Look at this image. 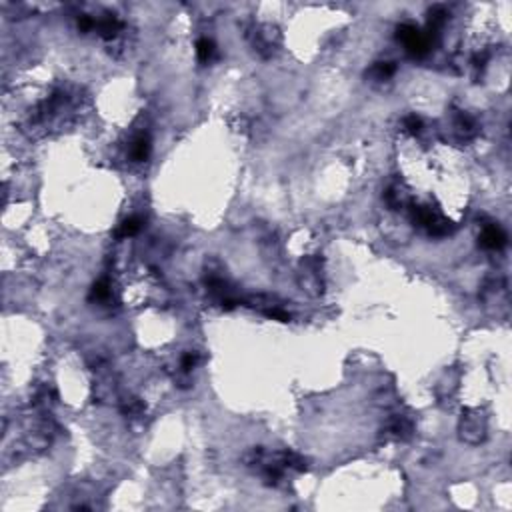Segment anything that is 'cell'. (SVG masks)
<instances>
[{
	"mask_svg": "<svg viewBox=\"0 0 512 512\" xmlns=\"http://www.w3.org/2000/svg\"><path fill=\"white\" fill-rule=\"evenodd\" d=\"M138 230H140V220H138V218H128V220L122 222V226L118 230V236H120V238H126V236L136 234Z\"/></svg>",
	"mask_w": 512,
	"mask_h": 512,
	"instance_id": "cell-2",
	"label": "cell"
},
{
	"mask_svg": "<svg viewBox=\"0 0 512 512\" xmlns=\"http://www.w3.org/2000/svg\"><path fill=\"white\" fill-rule=\"evenodd\" d=\"M198 58L202 60V62H206V60H210V56L214 54V44H212V40H208V38H202L198 42Z\"/></svg>",
	"mask_w": 512,
	"mask_h": 512,
	"instance_id": "cell-3",
	"label": "cell"
},
{
	"mask_svg": "<svg viewBox=\"0 0 512 512\" xmlns=\"http://www.w3.org/2000/svg\"><path fill=\"white\" fill-rule=\"evenodd\" d=\"M504 240H506V236L496 226H486L482 232V238H480L482 246H486V248H500L504 244Z\"/></svg>",
	"mask_w": 512,
	"mask_h": 512,
	"instance_id": "cell-1",
	"label": "cell"
},
{
	"mask_svg": "<svg viewBox=\"0 0 512 512\" xmlns=\"http://www.w3.org/2000/svg\"><path fill=\"white\" fill-rule=\"evenodd\" d=\"M404 126L408 128L410 132H416L418 128H420V118H418V116H408V118L404 120Z\"/></svg>",
	"mask_w": 512,
	"mask_h": 512,
	"instance_id": "cell-6",
	"label": "cell"
},
{
	"mask_svg": "<svg viewBox=\"0 0 512 512\" xmlns=\"http://www.w3.org/2000/svg\"><path fill=\"white\" fill-rule=\"evenodd\" d=\"M146 154H148V140H146V138H138V140L134 142L132 156H134L136 160H144Z\"/></svg>",
	"mask_w": 512,
	"mask_h": 512,
	"instance_id": "cell-4",
	"label": "cell"
},
{
	"mask_svg": "<svg viewBox=\"0 0 512 512\" xmlns=\"http://www.w3.org/2000/svg\"><path fill=\"white\" fill-rule=\"evenodd\" d=\"M108 294H110V290H108L106 282H98L92 290V296H96V298H108Z\"/></svg>",
	"mask_w": 512,
	"mask_h": 512,
	"instance_id": "cell-5",
	"label": "cell"
}]
</instances>
